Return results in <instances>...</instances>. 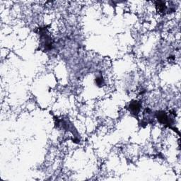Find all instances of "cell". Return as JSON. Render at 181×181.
Masks as SVG:
<instances>
[{
  "instance_id": "cell-2",
  "label": "cell",
  "mask_w": 181,
  "mask_h": 181,
  "mask_svg": "<svg viewBox=\"0 0 181 181\" xmlns=\"http://www.w3.org/2000/svg\"><path fill=\"white\" fill-rule=\"evenodd\" d=\"M129 110L132 114H135V115H137L140 111L141 108V103L137 101V100H133L130 103H129Z\"/></svg>"
},
{
  "instance_id": "cell-4",
  "label": "cell",
  "mask_w": 181,
  "mask_h": 181,
  "mask_svg": "<svg viewBox=\"0 0 181 181\" xmlns=\"http://www.w3.org/2000/svg\"><path fill=\"white\" fill-rule=\"evenodd\" d=\"M96 82L98 86H100V85H102V84L103 83V80L102 77H98L96 79Z\"/></svg>"
},
{
  "instance_id": "cell-1",
  "label": "cell",
  "mask_w": 181,
  "mask_h": 181,
  "mask_svg": "<svg viewBox=\"0 0 181 181\" xmlns=\"http://www.w3.org/2000/svg\"><path fill=\"white\" fill-rule=\"evenodd\" d=\"M156 118L158 119V121L160 123L167 125L170 126L172 124L173 121L170 120L168 116L167 115V114L164 111H158L156 113Z\"/></svg>"
},
{
  "instance_id": "cell-3",
  "label": "cell",
  "mask_w": 181,
  "mask_h": 181,
  "mask_svg": "<svg viewBox=\"0 0 181 181\" xmlns=\"http://www.w3.org/2000/svg\"><path fill=\"white\" fill-rule=\"evenodd\" d=\"M156 10H157L158 12H160V13L164 12L166 9V4H165L164 2H162V1L156 2Z\"/></svg>"
}]
</instances>
